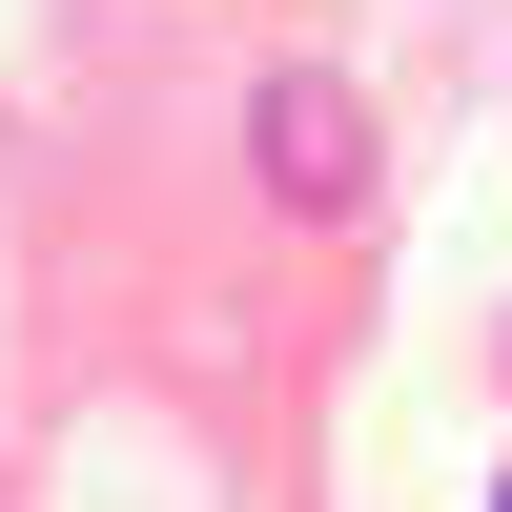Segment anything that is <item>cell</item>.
<instances>
[{
  "label": "cell",
  "mask_w": 512,
  "mask_h": 512,
  "mask_svg": "<svg viewBox=\"0 0 512 512\" xmlns=\"http://www.w3.org/2000/svg\"><path fill=\"white\" fill-rule=\"evenodd\" d=\"M267 185L287 205H349L369 185V103H349V82H308V62L267 82Z\"/></svg>",
  "instance_id": "6da1fadb"
},
{
  "label": "cell",
  "mask_w": 512,
  "mask_h": 512,
  "mask_svg": "<svg viewBox=\"0 0 512 512\" xmlns=\"http://www.w3.org/2000/svg\"><path fill=\"white\" fill-rule=\"evenodd\" d=\"M492 512H512V492H492Z\"/></svg>",
  "instance_id": "7a4b0ae2"
}]
</instances>
